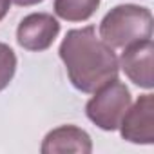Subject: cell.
I'll return each mask as SVG.
<instances>
[{"mask_svg": "<svg viewBox=\"0 0 154 154\" xmlns=\"http://www.w3.org/2000/svg\"><path fill=\"white\" fill-rule=\"evenodd\" d=\"M152 36V13L143 6L123 4L112 8L100 24V38L112 49L127 47Z\"/></svg>", "mask_w": 154, "mask_h": 154, "instance_id": "obj_2", "label": "cell"}, {"mask_svg": "<svg viewBox=\"0 0 154 154\" xmlns=\"http://www.w3.org/2000/svg\"><path fill=\"white\" fill-rule=\"evenodd\" d=\"M11 2L17 4V6H24V8H27V6H36V4L44 2V0H11Z\"/></svg>", "mask_w": 154, "mask_h": 154, "instance_id": "obj_10", "label": "cell"}, {"mask_svg": "<svg viewBox=\"0 0 154 154\" xmlns=\"http://www.w3.org/2000/svg\"><path fill=\"white\" fill-rule=\"evenodd\" d=\"M152 54H154V44L150 38L134 42L127 47H123L120 67L125 72V76L141 89H152Z\"/></svg>", "mask_w": 154, "mask_h": 154, "instance_id": "obj_6", "label": "cell"}, {"mask_svg": "<svg viewBox=\"0 0 154 154\" xmlns=\"http://www.w3.org/2000/svg\"><path fill=\"white\" fill-rule=\"evenodd\" d=\"M93 150L91 136L74 125H62L47 132L42 143V154H63V152H78L89 154Z\"/></svg>", "mask_w": 154, "mask_h": 154, "instance_id": "obj_7", "label": "cell"}, {"mask_svg": "<svg viewBox=\"0 0 154 154\" xmlns=\"http://www.w3.org/2000/svg\"><path fill=\"white\" fill-rule=\"evenodd\" d=\"M60 33L58 20L49 13H31L22 18L17 29V42L27 51H45Z\"/></svg>", "mask_w": 154, "mask_h": 154, "instance_id": "obj_5", "label": "cell"}, {"mask_svg": "<svg viewBox=\"0 0 154 154\" xmlns=\"http://www.w3.org/2000/svg\"><path fill=\"white\" fill-rule=\"evenodd\" d=\"M100 6V0H54V13L67 22L89 20Z\"/></svg>", "mask_w": 154, "mask_h": 154, "instance_id": "obj_8", "label": "cell"}, {"mask_svg": "<svg viewBox=\"0 0 154 154\" xmlns=\"http://www.w3.org/2000/svg\"><path fill=\"white\" fill-rule=\"evenodd\" d=\"M131 102L132 98L127 85L114 78L94 91V96L85 105V112L87 118L102 131H116L131 107Z\"/></svg>", "mask_w": 154, "mask_h": 154, "instance_id": "obj_3", "label": "cell"}, {"mask_svg": "<svg viewBox=\"0 0 154 154\" xmlns=\"http://www.w3.org/2000/svg\"><path fill=\"white\" fill-rule=\"evenodd\" d=\"M17 72V54L15 51L0 42V91H4Z\"/></svg>", "mask_w": 154, "mask_h": 154, "instance_id": "obj_9", "label": "cell"}, {"mask_svg": "<svg viewBox=\"0 0 154 154\" xmlns=\"http://www.w3.org/2000/svg\"><path fill=\"white\" fill-rule=\"evenodd\" d=\"M118 129L123 140L150 145L154 141V96L150 93L140 96L136 103L127 109Z\"/></svg>", "mask_w": 154, "mask_h": 154, "instance_id": "obj_4", "label": "cell"}, {"mask_svg": "<svg viewBox=\"0 0 154 154\" xmlns=\"http://www.w3.org/2000/svg\"><path fill=\"white\" fill-rule=\"evenodd\" d=\"M9 4H11V0H0V20H2L8 11H9Z\"/></svg>", "mask_w": 154, "mask_h": 154, "instance_id": "obj_11", "label": "cell"}, {"mask_svg": "<svg viewBox=\"0 0 154 154\" xmlns=\"http://www.w3.org/2000/svg\"><path fill=\"white\" fill-rule=\"evenodd\" d=\"M58 53L71 84L82 93H94L118 78L120 63L116 53L96 36L93 26L67 31Z\"/></svg>", "mask_w": 154, "mask_h": 154, "instance_id": "obj_1", "label": "cell"}]
</instances>
